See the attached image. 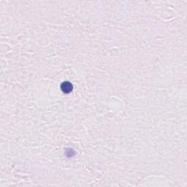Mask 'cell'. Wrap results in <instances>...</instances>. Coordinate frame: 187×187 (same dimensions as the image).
I'll use <instances>...</instances> for the list:
<instances>
[{
  "mask_svg": "<svg viewBox=\"0 0 187 187\" xmlns=\"http://www.w3.org/2000/svg\"><path fill=\"white\" fill-rule=\"evenodd\" d=\"M72 88L73 87H72V83H69L68 81L63 82L61 85V89L65 94H69V92H72Z\"/></svg>",
  "mask_w": 187,
  "mask_h": 187,
  "instance_id": "cell-1",
  "label": "cell"
}]
</instances>
